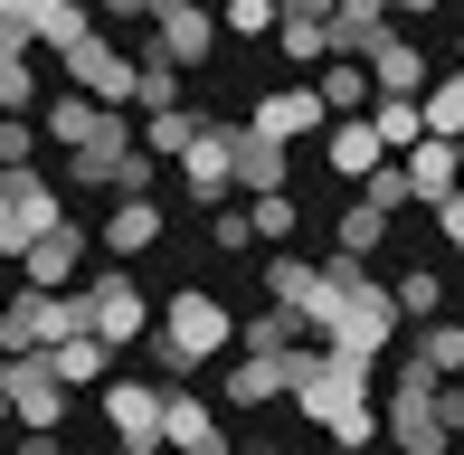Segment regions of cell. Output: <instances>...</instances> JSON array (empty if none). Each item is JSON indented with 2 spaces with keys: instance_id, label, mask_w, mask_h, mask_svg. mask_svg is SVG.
<instances>
[{
  "instance_id": "1",
  "label": "cell",
  "mask_w": 464,
  "mask_h": 455,
  "mask_svg": "<svg viewBox=\"0 0 464 455\" xmlns=\"http://www.w3.org/2000/svg\"><path fill=\"white\" fill-rule=\"evenodd\" d=\"M313 333L361 351V361H389V342L408 333V314H398L389 285H370V257H351V247H332L323 257V285H313Z\"/></svg>"
},
{
  "instance_id": "2",
  "label": "cell",
  "mask_w": 464,
  "mask_h": 455,
  "mask_svg": "<svg viewBox=\"0 0 464 455\" xmlns=\"http://www.w3.org/2000/svg\"><path fill=\"white\" fill-rule=\"evenodd\" d=\"M237 342V314H227L218 295H199V285H180L171 304L152 314V361L171 370V380H189V370H208L218 351Z\"/></svg>"
},
{
  "instance_id": "3",
  "label": "cell",
  "mask_w": 464,
  "mask_h": 455,
  "mask_svg": "<svg viewBox=\"0 0 464 455\" xmlns=\"http://www.w3.org/2000/svg\"><path fill=\"white\" fill-rule=\"evenodd\" d=\"M361 399H370V361H361V351L304 342V361H294V408H304L313 427H332L342 408H361Z\"/></svg>"
},
{
  "instance_id": "4",
  "label": "cell",
  "mask_w": 464,
  "mask_h": 455,
  "mask_svg": "<svg viewBox=\"0 0 464 455\" xmlns=\"http://www.w3.org/2000/svg\"><path fill=\"white\" fill-rule=\"evenodd\" d=\"M67 333H86V285H29L10 295V351H57Z\"/></svg>"
},
{
  "instance_id": "5",
  "label": "cell",
  "mask_w": 464,
  "mask_h": 455,
  "mask_svg": "<svg viewBox=\"0 0 464 455\" xmlns=\"http://www.w3.org/2000/svg\"><path fill=\"white\" fill-rule=\"evenodd\" d=\"M86 323H95L114 351H123V342H152V304H142V285L123 276V257L86 276Z\"/></svg>"
},
{
  "instance_id": "6",
  "label": "cell",
  "mask_w": 464,
  "mask_h": 455,
  "mask_svg": "<svg viewBox=\"0 0 464 455\" xmlns=\"http://www.w3.org/2000/svg\"><path fill=\"white\" fill-rule=\"evenodd\" d=\"M0 380H10V408H19L29 437H48V427L67 418V380H57L48 351H0Z\"/></svg>"
},
{
  "instance_id": "7",
  "label": "cell",
  "mask_w": 464,
  "mask_h": 455,
  "mask_svg": "<svg viewBox=\"0 0 464 455\" xmlns=\"http://www.w3.org/2000/svg\"><path fill=\"white\" fill-rule=\"evenodd\" d=\"M237 133H246V123H208V114H199V133H189V152H180V190L199 199V209H218V199L237 190Z\"/></svg>"
},
{
  "instance_id": "8",
  "label": "cell",
  "mask_w": 464,
  "mask_h": 455,
  "mask_svg": "<svg viewBox=\"0 0 464 455\" xmlns=\"http://www.w3.org/2000/svg\"><path fill=\"white\" fill-rule=\"evenodd\" d=\"M57 67H67V86L104 95V105H133V86H142V67H133V57H123V48H104V29H86L67 57H57Z\"/></svg>"
},
{
  "instance_id": "9",
  "label": "cell",
  "mask_w": 464,
  "mask_h": 455,
  "mask_svg": "<svg viewBox=\"0 0 464 455\" xmlns=\"http://www.w3.org/2000/svg\"><path fill=\"white\" fill-rule=\"evenodd\" d=\"M161 408H171V380H104V418L123 446H161Z\"/></svg>"
},
{
  "instance_id": "10",
  "label": "cell",
  "mask_w": 464,
  "mask_h": 455,
  "mask_svg": "<svg viewBox=\"0 0 464 455\" xmlns=\"http://www.w3.org/2000/svg\"><path fill=\"white\" fill-rule=\"evenodd\" d=\"M398 161H408L417 209H436V199H455V190H464V142H455V133H417Z\"/></svg>"
},
{
  "instance_id": "11",
  "label": "cell",
  "mask_w": 464,
  "mask_h": 455,
  "mask_svg": "<svg viewBox=\"0 0 464 455\" xmlns=\"http://www.w3.org/2000/svg\"><path fill=\"white\" fill-rule=\"evenodd\" d=\"M246 123H256V133H276V142H313V133L332 123V105H323V86L304 76V86H276V95H256V114H246Z\"/></svg>"
},
{
  "instance_id": "12",
  "label": "cell",
  "mask_w": 464,
  "mask_h": 455,
  "mask_svg": "<svg viewBox=\"0 0 464 455\" xmlns=\"http://www.w3.org/2000/svg\"><path fill=\"white\" fill-rule=\"evenodd\" d=\"M294 361L304 351H237V370H227V408H266V399H294Z\"/></svg>"
},
{
  "instance_id": "13",
  "label": "cell",
  "mask_w": 464,
  "mask_h": 455,
  "mask_svg": "<svg viewBox=\"0 0 464 455\" xmlns=\"http://www.w3.org/2000/svg\"><path fill=\"white\" fill-rule=\"evenodd\" d=\"M19 276H29V285H76V276H86V228H76V218L38 228L29 257H19Z\"/></svg>"
},
{
  "instance_id": "14",
  "label": "cell",
  "mask_w": 464,
  "mask_h": 455,
  "mask_svg": "<svg viewBox=\"0 0 464 455\" xmlns=\"http://www.w3.org/2000/svg\"><path fill=\"white\" fill-rule=\"evenodd\" d=\"M218 29H227V19L208 10V0H161V19H152V38L180 57V67H199V57L218 48Z\"/></svg>"
},
{
  "instance_id": "15",
  "label": "cell",
  "mask_w": 464,
  "mask_h": 455,
  "mask_svg": "<svg viewBox=\"0 0 464 455\" xmlns=\"http://www.w3.org/2000/svg\"><path fill=\"white\" fill-rule=\"evenodd\" d=\"M323 142H332L323 161H332V171H342V180H370L379 161H389V133H379L370 114H332V123H323Z\"/></svg>"
},
{
  "instance_id": "16",
  "label": "cell",
  "mask_w": 464,
  "mask_h": 455,
  "mask_svg": "<svg viewBox=\"0 0 464 455\" xmlns=\"http://www.w3.org/2000/svg\"><path fill=\"white\" fill-rule=\"evenodd\" d=\"M332 10H342V0H285L276 48L294 57V67H323V57H332Z\"/></svg>"
},
{
  "instance_id": "17",
  "label": "cell",
  "mask_w": 464,
  "mask_h": 455,
  "mask_svg": "<svg viewBox=\"0 0 464 455\" xmlns=\"http://www.w3.org/2000/svg\"><path fill=\"white\" fill-rule=\"evenodd\" d=\"M38 123H48V142H95L104 123H114V105H104V95H86V86H67V95H48V105H38Z\"/></svg>"
},
{
  "instance_id": "18",
  "label": "cell",
  "mask_w": 464,
  "mask_h": 455,
  "mask_svg": "<svg viewBox=\"0 0 464 455\" xmlns=\"http://www.w3.org/2000/svg\"><path fill=\"white\" fill-rule=\"evenodd\" d=\"M313 86H323V105H332V114H370V105H379L370 57H323V67H313Z\"/></svg>"
},
{
  "instance_id": "19",
  "label": "cell",
  "mask_w": 464,
  "mask_h": 455,
  "mask_svg": "<svg viewBox=\"0 0 464 455\" xmlns=\"http://www.w3.org/2000/svg\"><path fill=\"white\" fill-rule=\"evenodd\" d=\"M285 171H294V142H276V133L246 123V133H237V190H285Z\"/></svg>"
},
{
  "instance_id": "20",
  "label": "cell",
  "mask_w": 464,
  "mask_h": 455,
  "mask_svg": "<svg viewBox=\"0 0 464 455\" xmlns=\"http://www.w3.org/2000/svg\"><path fill=\"white\" fill-rule=\"evenodd\" d=\"M142 247H161V209H152V190L104 209V257H142Z\"/></svg>"
},
{
  "instance_id": "21",
  "label": "cell",
  "mask_w": 464,
  "mask_h": 455,
  "mask_svg": "<svg viewBox=\"0 0 464 455\" xmlns=\"http://www.w3.org/2000/svg\"><path fill=\"white\" fill-rule=\"evenodd\" d=\"M389 218H398V209H379V199L361 190L342 218H332V247H351V257H379V247H389Z\"/></svg>"
},
{
  "instance_id": "22",
  "label": "cell",
  "mask_w": 464,
  "mask_h": 455,
  "mask_svg": "<svg viewBox=\"0 0 464 455\" xmlns=\"http://www.w3.org/2000/svg\"><path fill=\"white\" fill-rule=\"evenodd\" d=\"M95 19H104L95 0H38V48H48V57H67L76 38L95 29Z\"/></svg>"
},
{
  "instance_id": "23",
  "label": "cell",
  "mask_w": 464,
  "mask_h": 455,
  "mask_svg": "<svg viewBox=\"0 0 464 455\" xmlns=\"http://www.w3.org/2000/svg\"><path fill=\"white\" fill-rule=\"evenodd\" d=\"M370 76H379V86H389V95H427V57H417L408 48V38H379V48H370Z\"/></svg>"
},
{
  "instance_id": "24",
  "label": "cell",
  "mask_w": 464,
  "mask_h": 455,
  "mask_svg": "<svg viewBox=\"0 0 464 455\" xmlns=\"http://www.w3.org/2000/svg\"><path fill=\"white\" fill-rule=\"evenodd\" d=\"M161 446H218V418L189 399V380H171V408H161Z\"/></svg>"
},
{
  "instance_id": "25",
  "label": "cell",
  "mask_w": 464,
  "mask_h": 455,
  "mask_svg": "<svg viewBox=\"0 0 464 455\" xmlns=\"http://www.w3.org/2000/svg\"><path fill=\"white\" fill-rule=\"evenodd\" d=\"M417 361H427L436 370V380H464V323H446V314H427V323H417Z\"/></svg>"
},
{
  "instance_id": "26",
  "label": "cell",
  "mask_w": 464,
  "mask_h": 455,
  "mask_svg": "<svg viewBox=\"0 0 464 455\" xmlns=\"http://www.w3.org/2000/svg\"><path fill=\"white\" fill-rule=\"evenodd\" d=\"M379 38H389V10H361V0L332 10V57H370Z\"/></svg>"
},
{
  "instance_id": "27",
  "label": "cell",
  "mask_w": 464,
  "mask_h": 455,
  "mask_svg": "<svg viewBox=\"0 0 464 455\" xmlns=\"http://www.w3.org/2000/svg\"><path fill=\"white\" fill-rule=\"evenodd\" d=\"M104 351H114V342H104L95 323H86V333H67V342L48 351V361H57V380H67V389H86V380H104Z\"/></svg>"
},
{
  "instance_id": "28",
  "label": "cell",
  "mask_w": 464,
  "mask_h": 455,
  "mask_svg": "<svg viewBox=\"0 0 464 455\" xmlns=\"http://www.w3.org/2000/svg\"><path fill=\"white\" fill-rule=\"evenodd\" d=\"M370 123H379V133H389V152H408V142L427 133V95H389V86H379V105H370Z\"/></svg>"
},
{
  "instance_id": "29",
  "label": "cell",
  "mask_w": 464,
  "mask_h": 455,
  "mask_svg": "<svg viewBox=\"0 0 464 455\" xmlns=\"http://www.w3.org/2000/svg\"><path fill=\"white\" fill-rule=\"evenodd\" d=\"M313 285H323L313 257H276V266H266V304H304V314H313Z\"/></svg>"
},
{
  "instance_id": "30",
  "label": "cell",
  "mask_w": 464,
  "mask_h": 455,
  "mask_svg": "<svg viewBox=\"0 0 464 455\" xmlns=\"http://www.w3.org/2000/svg\"><path fill=\"white\" fill-rule=\"evenodd\" d=\"M208 247H218V257H246V247H266V237H256V199H246V209H227V199H218V209H208Z\"/></svg>"
},
{
  "instance_id": "31",
  "label": "cell",
  "mask_w": 464,
  "mask_h": 455,
  "mask_svg": "<svg viewBox=\"0 0 464 455\" xmlns=\"http://www.w3.org/2000/svg\"><path fill=\"white\" fill-rule=\"evenodd\" d=\"M189 133H199V114H180V105H152V114H142V142H152L161 161H180Z\"/></svg>"
},
{
  "instance_id": "32",
  "label": "cell",
  "mask_w": 464,
  "mask_h": 455,
  "mask_svg": "<svg viewBox=\"0 0 464 455\" xmlns=\"http://www.w3.org/2000/svg\"><path fill=\"white\" fill-rule=\"evenodd\" d=\"M389 295H398V314H408V323H427V314H446V285H436L427 266H408V276H398Z\"/></svg>"
},
{
  "instance_id": "33",
  "label": "cell",
  "mask_w": 464,
  "mask_h": 455,
  "mask_svg": "<svg viewBox=\"0 0 464 455\" xmlns=\"http://www.w3.org/2000/svg\"><path fill=\"white\" fill-rule=\"evenodd\" d=\"M0 114H38V76H29V57H0Z\"/></svg>"
},
{
  "instance_id": "34",
  "label": "cell",
  "mask_w": 464,
  "mask_h": 455,
  "mask_svg": "<svg viewBox=\"0 0 464 455\" xmlns=\"http://www.w3.org/2000/svg\"><path fill=\"white\" fill-rule=\"evenodd\" d=\"M294 228H304V218H294V199H285V190H256V237H266V247H285Z\"/></svg>"
},
{
  "instance_id": "35",
  "label": "cell",
  "mask_w": 464,
  "mask_h": 455,
  "mask_svg": "<svg viewBox=\"0 0 464 455\" xmlns=\"http://www.w3.org/2000/svg\"><path fill=\"white\" fill-rule=\"evenodd\" d=\"M361 190L379 199V209H417V190H408V161H379V171L361 180Z\"/></svg>"
},
{
  "instance_id": "36",
  "label": "cell",
  "mask_w": 464,
  "mask_h": 455,
  "mask_svg": "<svg viewBox=\"0 0 464 455\" xmlns=\"http://www.w3.org/2000/svg\"><path fill=\"white\" fill-rule=\"evenodd\" d=\"M38 133H48V123H38V114H0V171H19Z\"/></svg>"
},
{
  "instance_id": "37",
  "label": "cell",
  "mask_w": 464,
  "mask_h": 455,
  "mask_svg": "<svg viewBox=\"0 0 464 455\" xmlns=\"http://www.w3.org/2000/svg\"><path fill=\"white\" fill-rule=\"evenodd\" d=\"M218 19H227L237 38H256V29H276V19H285V0H218Z\"/></svg>"
},
{
  "instance_id": "38",
  "label": "cell",
  "mask_w": 464,
  "mask_h": 455,
  "mask_svg": "<svg viewBox=\"0 0 464 455\" xmlns=\"http://www.w3.org/2000/svg\"><path fill=\"white\" fill-rule=\"evenodd\" d=\"M379 427H389V418H379V408L361 399V408H342V418H332V437H342V446H370Z\"/></svg>"
},
{
  "instance_id": "39",
  "label": "cell",
  "mask_w": 464,
  "mask_h": 455,
  "mask_svg": "<svg viewBox=\"0 0 464 455\" xmlns=\"http://www.w3.org/2000/svg\"><path fill=\"white\" fill-rule=\"evenodd\" d=\"M0 257H29V218H19L10 190H0Z\"/></svg>"
},
{
  "instance_id": "40",
  "label": "cell",
  "mask_w": 464,
  "mask_h": 455,
  "mask_svg": "<svg viewBox=\"0 0 464 455\" xmlns=\"http://www.w3.org/2000/svg\"><path fill=\"white\" fill-rule=\"evenodd\" d=\"M0 57H38V19H0Z\"/></svg>"
},
{
  "instance_id": "41",
  "label": "cell",
  "mask_w": 464,
  "mask_h": 455,
  "mask_svg": "<svg viewBox=\"0 0 464 455\" xmlns=\"http://www.w3.org/2000/svg\"><path fill=\"white\" fill-rule=\"evenodd\" d=\"M436 237H446L455 257H464V190H455V199H436Z\"/></svg>"
},
{
  "instance_id": "42",
  "label": "cell",
  "mask_w": 464,
  "mask_h": 455,
  "mask_svg": "<svg viewBox=\"0 0 464 455\" xmlns=\"http://www.w3.org/2000/svg\"><path fill=\"white\" fill-rule=\"evenodd\" d=\"M104 19H161V0H95Z\"/></svg>"
},
{
  "instance_id": "43",
  "label": "cell",
  "mask_w": 464,
  "mask_h": 455,
  "mask_svg": "<svg viewBox=\"0 0 464 455\" xmlns=\"http://www.w3.org/2000/svg\"><path fill=\"white\" fill-rule=\"evenodd\" d=\"M0 19H38V0H0Z\"/></svg>"
},
{
  "instance_id": "44",
  "label": "cell",
  "mask_w": 464,
  "mask_h": 455,
  "mask_svg": "<svg viewBox=\"0 0 464 455\" xmlns=\"http://www.w3.org/2000/svg\"><path fill=\"white\" fill-rule=\"evenodd\" d=\"M10 418H19V408H10V380H0V427H10Z\"/></svg>"
},
{
  "instance_id": "45",
  "label": "cell",
  "mask_w": 464,
  "mask_h": 455,
  "mask_svg": "<svg viewBox=\"0 0 464 455\" xmlns=\"http://www.w3.org/2000/svg\"><path fill=\"white\" fill-rule=\"evenodd\" d=\"M389 10H408V19H417V10H436V0H389Z\"/></svg>"
},
{
  "instance_id": "46",
  "label": "cell",
  "mask_w": 464,
  "mask_h": 455,
  "mask_svg": "<svg viewBox=\"0 0 464 455\" xmlns=\"http://www.w3.org/2000/svg\"><path fill=\"white\" fill-rule=\"evenodd\" d=\"M0 351H10V304H0Z\"/></svg>"
},
{
  "instance_id": "47",
  "label": "cell",
  "mask_w": 464,
  "mask_h": 455,
  "mask_svg": "<svg viewBox=\"0 0 464 455\" xmlns=\"http://www.w3.org/2000/svg\"><path fill=\"white\" fill-rule=\"evenodd\" d=\"M455 57H464V38H455Z\"/></svg>"
}]
</instances>
